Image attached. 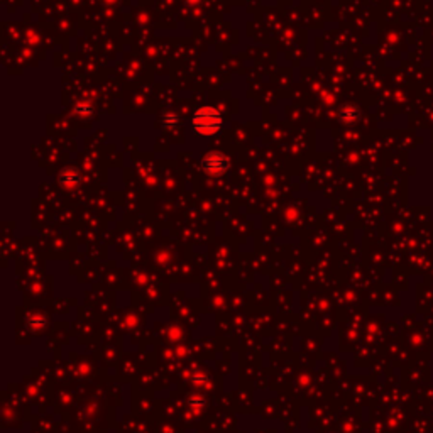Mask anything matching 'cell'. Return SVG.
Here are the masks:
<instances>
[{
  "mask_svg": "<svg viewBox=\"0 0 433 433\" xmlns=\"http://www.w3.org/2000/svg\"><path fill=\"white\" fill-rule=\"evenodd\" d=\"M58 181H60L63 188L71 190L80 183V173L77 168H65L60 173V176H58Z\"/></svg>",
  "mask_w": 433,
  "mask_h": 433,
  "instance_id": "obj_3",
  "label": "cell"
},
{
  "mask_svg": "<svg viewBox=\"0 0 433 433\" xmlns=\"http://www.w3.org/2000/svg\"><path fill=\"white\" fill-rule=\"evenodd\" d=\"M192 127L196 136H213L223 129V119L220 112L212 107H200L193 114Z\"/></svg>",
  "mask_w": 433,
  "mask_h": 433,
  "instance_id": "obj_1",
  "label": "cell"
},
{
  "mask_svg": "<svg viewBox=\"0 0 433 433\" xmlns=\"http://www.w3.org/2000/svg\"><path fill=\"white\" fill-rule=\"evenodd\" d=\"M184 2H186L188 5H196V4H200L201 0H184Z\"/></svg>",
  "mask_w": 433,
  "mask_h": 433,
  "instance_id": "obj_7",
  "label": "cell"
},
{
  "mask_svg": "<svg viewBox=\"0 0 433 433\" xmlns=\"http://www.w3.org/2000/svg\"><path fill=\"white\" fill-rule=\"evenodd\" d=\"M91 105L90 103H86V102H80L77 107H74V114L80 115V117H88V115L91 114Z\"/></svg>",
  "mask_w": 433,
  "mask_h": 433,
  "instance_id": "obj_4",
  "label": "cell"
},
{
  "mask_svg": "<svg viewBox=\"0 0 433 433\" xmlns=\"http://www.w3.org/2000/svg\"><path fill=\"white\" fill-rule=\"evenodd\" d=\"M229 159L222 153H209L201 158V168L210 176H220L229 170Z\"/></svg>",
  "mask_w": 433,
  "mask_h": 433,
  "instance_id": "obj_2",
  "label": "cell"
},
{
  "mask_svg": "<svg viewBox=\"0 0 433 433\" xmlns=\"http://www.w3.org/2000/svg\"><path fill=\"white\" fill-rule=\"evenodd\" d=\"M340 119H342L344 122H350V120L357 119V112L352 107H344L342 110H340Z\"/></svg>",
  "mask_w": 433,
  "mask_h": 433,
  "instance_id": "obj_5",
  "label": "cell"
},
{
  "mask_svg": "<svg viewBox=\"0 0 433 433\" xmlns=\"http://www.w3.org/2000/svg\"><path fill=\"white\" fill-rule=\"evenodd\" d=\"M178 122H180V119H178V115L176 114H173V112H168L163 117V124L166 125V127H175Z\"/></svg>",
  "mask_w": 433,
  "mask_h": 433,
  "instance_id": "obj_6",
  "label": "cell"
}]
</instances>
